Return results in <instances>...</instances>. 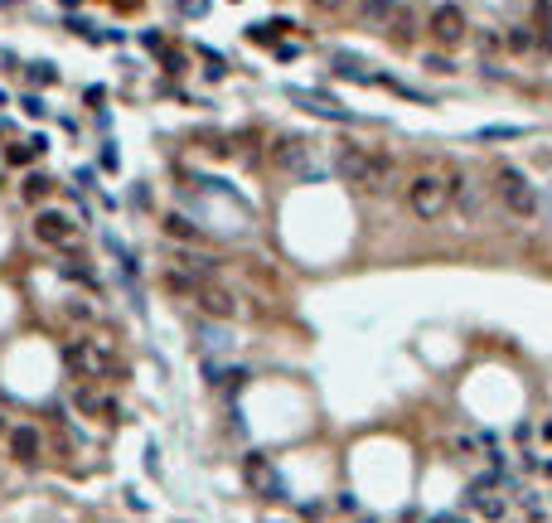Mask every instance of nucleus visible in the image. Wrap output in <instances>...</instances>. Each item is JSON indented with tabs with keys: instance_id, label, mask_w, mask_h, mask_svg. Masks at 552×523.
<instances>
[{
	"instance_id": "obj_5",
	"label": "nucleus",
	"mask_w": 552,
	"mask_h": 523,
	"mask_svg": "<svg viewBox=\"0 0 552 523\" xmlns=\"http://www.w3.org/2000/svg\"><path fill=\"white\" fill-rule=\"evenodd\" d=\"M431 39H436V44H460V39H465V10H460V5H456V0H446V5H436V10H431Z\"/></svg>"
},
{
	"instance_id": "obj_10",
	"label": "nucleus",
	"mask_w": 552,
	"mask_h": 523,
	"mask_svg": "<svg viewBox=\"0 0 552 523\" xmlns=\"http://www.w3.org/2000/svg\"><path fill=\"white\" fill-rule=\"evenodd\" d=\"M248 480H257L267 495H276V490H281V480H276V470L267 466V456H262V451H252V456H248Z\"/></svg>"
},
{
	"instance_id": "obj_26",
	"label": "nucleus",
	"mask_w": 552,
	"mask_h": 523,
	"mask_svg": "<svg viewBox=\"0 0 552 523\" xmlns=\"http://www.w3.org/2000/svg\"><path fill=\"white\" fill-rule=\"evenodd\" d=\"M431 523H460V519H456V514H441V519H431Z\"/></svg>"
},
{
	"instance_id": "obj_24",
	"label": "nucleus",
	"mask_w": 552,
	"mask_h": 523,
	"mask_svg": "<svg viewBox=\"0 0 552 523\" xmlns=\"http://www.w3.org/2000/svg\"><path fill=\"white\" fill-rule=\"evenodd\" d=\"M25 111H29V116H44L49 107H44V97H25Z\"/></svg>"
},
{
	"instance_id": "obj_30",
	"label": "nucleus",
	"mask_w": 552,
	"mask_h": 523,
	"mask_svg": "<svg viewBox=\"0 0 552 523\" xmlns=\"http://www.w3.org/2000/svg\"><path fill=\"white\" fill-rule=\"evenodd\" d=\"M368 523H373V519H368Z\"/></svg>"
},
{
	"instance_id": "obj_25",
	"label": "nucleus",
	"mask_w": 552,
	"mask_h": 523,
	"mask_svg": "<svg viewBox=\"0 0 552 523\" xmlns=\"http://www.w3.org/2000/svg\"><path fill=\"white\" fill-rule=\"evenodd\" d=\"M310 5H315V10H344L349 0H310Z\"/></svg>"
},
{
	"instance_id": "obj_21",
	"label": "nucleus",
	"mask_w": 552,
	"mask_h": 523,
	"mask_svg": "<svg viewBox=\"0 0 552 523\" xmlns=\"http://www.w3.org/2000/svg\"><path fill=\"white\" fill-rule=\"evenodd\" d=\"M29 78L34 83H54L58 73H54V63H29Z\"/></svg>"
},
{
	"instance_id": "obj_19",
	"label": "nucleus",
	"mask_w": 552,
	"mask_h": 523,
	"mask_svg": "<svg viewBox=\"0 0 552 523\" xmlns=\"http://www.w3.org/2000/svg\"><path fill=\"white\" fill-rule=\"evenodd\" d=\"M44 194H49V180H44V175H29L25 180V199H44Z\"/></svg>"
},
{
	"instance_id": "obj_17",
	"label": "nucleus",
	"mask_w": 552,
	"mask_h": 523,
	"mask_svg": "<svg viewBox=\"0 0 552 523\" xmlns=\"http://www.w3.org/2000/svg\"><path fill=\"white\" fill-rule=\"evenodd\" d=\"M519 136H524L519 126H485L480 131V141H519Z\"/></svg>"
},
{
	"instance_id": "obj_6",
	"label": "nucleus",
	"mask_w": 552,
	"mask_h": 523,
	"mask_svg": "<svg viewBox=\"0 0 552 523\" xmlns=\"http://www.w3.org/2000/svg\"><path fill=\"white\" fill-rule=\"evenodd\" d=\"M330 170H334V175H344V180H354V185H363V180H368V145H354V141H344Z\"/></svg>"
},
{
	"instance_id": "obj_27",
	"label": "nucleus",
	"mask_w": 552,
	"mask_h": 523,
	"mask_svg": "<svg viewBox=\"0 0 552 523\" xmlns=\"http://www.w3.org/2000/svg\"><path fill=\"white\" fill-rule=\"evenodd\" d=\"M5 431H10V422H5V412H0V436H5Z\"/></svg>"
},
{
	"instance_id": "obj_9",
	"label": "nucleus",
	"mask_w": 552,
	"mask_h": 523,
	"mask_svg": "<svg viewBox=\"0 0 552 523\" xmlns=\"http://www.w3.org/2000/svg\"><path fill=\"white\" fill-rule=\"evenodd\" d=\"M63 363H68L73 373H97L102 354H97V344H92V339H78V344H63Z\"/></svg>"
},
{
	"instance_id": "obj_23",
	"label": "nucleus",
	"mask_w": 552,
	"mask_h": 523,
	"mask_svg": "<svg viewBox=\"0 0 552 523\" xmlns=\"http://www.w3.org/2000/svg\"><path fill=\"white\" fill-rule=\"evenodd\" d=\"M180 10H184V15H204V10H209V0H180Z\"/></svg>"
},
{
	"instance_id": "obj_14",
	"label": "nucleus",
	"mask_w": 552,
	"mask_h": 523,
	"mask_svg": "<svg viewBox=\"0 0 552 523\" xmlns=\"http://www.w3.org/2000/svg\"><path fill=\"white\" fill-rule=\"evenodd\" d=\"M451 446L460 451V456H475V451H485L490 436H470V431H451Z\"/></svg>"
},
{
	"instance_id": "obj_15",
	"label": "nucleus",
	"mask_w": 552,
	"mask_h": 523,
	"mask_svg": "<svg viewBox=\"0 0 552 523\" xmlns=\"http://www.w3.org/2000/svg\"><path fill=\"white\" fill-rule=\"evenodd\" d=\"M199 339L209 344V349H228L233 339H228V330H219V325H199Z\"/></svg>"
},
{
	"instance_id": "obj_1",
	"label": "nucleus",
	"mask_w": 552,
	"mask_h": 523,
	"mask_svg": "<svg viewBox=\"0 0 552 523\" xmlns=\"http://www.w3.org/2000/svg\"><path fill=\"white\" fill-rule=\"evenodd\" d=\"M495 194H499V204H504L514 219H524V223H533L538 214H543V194H538V185H533L519 165H509V160L495 170Z\"/></svg>"
},
{
	"instance_id": "obj_4",
	"label": "nucleus",
	"mask_w": 552,
	"mask_h": 523,
	"mask_svg": "<svg viewBox=\"0 0 552 523\" xmlns=\"http://www.w3.org/2000/svg\"><path fill=\"white\" fill-rule=\"evenodd\" d=\"M5 446H10V461H15V466H39V461H44V436H39L34 422L10 426V431H5Z\"/></svg>"
},
{
	"instance_id": "obj_11",
	"label": "nucleus",
	"mask_w": 552,
	"mask_h": 523,
	"mask_svg": "<svg viewBox=\"0 0 552 523\" xmlns=\"http://www.w3.org/2000/svg\"><path fill=\"white\" fill-rule=\"evenodd\" d=\"M387 25H392V39H397V44H412V34H416V20H412V10H402V5H392V15H387Z\"/></svg>"
},
{
	"instance_id": "obj_8",
	"label": "nucleus",
	"mask_w": 552,
	"mask_h": 523,
	"mask_svg": "<svg viewBox=\"0 0 552 523\" xmlns=\"http://www.w3.org/2000/svg\"><path fill=\"white\" fill-rule=\"evenodd\" d=\"M199 310H204V315H219V320H233V315H238V296L223 291V286H199Z\"/></svg>"
},
{
	"instance_id": "obj_13",
	"label": "nucleus",
	"mask_w": 552,
	"mask_h": 523,
	"mask_svg": "<svg viewBox=\"0 0 552 523\" xmlns=\"http://www.w3.org/2000/svg\"><path fill=\"white\" fill-rule=\"evenodd\" d=\"M504 44H509L514 54H528V49H533L538 39H533V29H528V25H514L509 34H504Z\"/></svg>"
},
{
	"instance_id": "obj_20",
	"label": "nucleus",
	"mask_w": 552,
	"mask_h": 523,
	"mask_svg": "<svg viewBox=\"0 0 552 523\" xmlns=\"http://www.w3.org/2000/svg\"><path fill=\"white\" fill-rule=\"evenodd\" d=\"M426 73H456V63L446 54H426Z\"/></svg>"
},
{
	"instance_id": "obj_18",
	"label": "nucleus",
	"mask_w": 552,
	"mask_h": 523,
	"mask_svg": "<svg viewBox=\"0 0 552 523\" xmlns=\"http://www.w3.org/2000/svg\"><path fill=\"white\" fill-rule=\"evenodd\" d=\"M165 286H170V291H199V281H194L189 272H170V276H165Z\"/></svg>"
},
{
	"instance_id": "obj_7",
	"label": "nucleus",
	"mask_w": 552,
	"mask_h": 523,
	"mask_svg": "<svg viewBox=\"0 0 552 523\" xmlns=\"http://www.w3.org/2000/svg\"><path fill=\"white\" fill-rule=\"evenodd\" d=\"M34 238L58 248V243H68V238H73V223H68V214H58V209H44V214L34 219Z\"/></svg>"
},
{
	"instance_id": "obj_16",
	"label": "nucleus",
	"mask_w": 552,
	"mask_h": 523,
	"mask_svg": "<svg viewBox=\"0 0 552 523\" xmlns=\"http://www.w3.org/2000/svg\"><path fill=\"white\" fill-rule=\"evenodd\" d=\"M165 233H170V238H180V243H194L189 219H180V214H170V219H165Z\"/></svg>"
},
{
	"instance_id": "obj_29",
	"label": "nucleus",
	"mask_w": 552,
	"mask_h": 523,
	"mask_svg": "<svg viewBox=\"0 0 552 523\" xmlns=\"http://www.w3.org/2000/svg\"><path fill=\"white\" fill-rule=\"evenodd\" d=\"M0 5H20V0H0Z\"/></svg>"
},
{
	"instance_id": "obj_2",
	"label": "nucleus",
	"mask_w": 552,
	"mask_h": 523,
	"mask_svg": "<svg viewBox=\"0 0 552 523\" xmlns=\"http://www.w3.org/2000/svg\"><path fill=\"white\" fill-rule=\"evenodd\" d=\"M407 209L416 223H436L451 209V194H446V175H416L407 180Z\"/></svg>"
},
{
	"instance_id": "obj_3",
	"label": "nucleus",
	"mask_w": 552,
	"mask_h": 523,
	"mask_svg": "<svg viewBox=\"0 0 552 523\" xmlns=\"http://www.w3.org/2000/svg\"><path fill=\"white\" fill-rule=\"evenodd\" d=\"M446 194H451V209L460 214V223H480V214H485V180H475V175H465V170H451L446 175Z\"/></svg>"
},
{
	"instance_id": "obj_28",
	"label": "nucleus",
	"mask_w": 552,
	"mask_h": 523,
	"mask_svg": "<svg viewBox=\"0 0 552 523\" xmlns=\"http://www.w3.org/2000/svg\"><path fill=\"white\" fill-rule=\"evenodd\" d=\"M543 204H548V214H552V194H548V199H543Z\"/></svg>"
},
{
	"instance_id": "obj_12",
	"label": "nucleus",
	"mask_w": 552,
	"mask_h": 523,
	"mask_svg": "<svg viewBox=\"0 0 552 523\" xmlns=\"http://www.w3.org/2000/svg\"><path fill=\"white\" fill-rule=\"evenodd\" d=\"M363 20L368 25H387V15H392V0H359Z\"/></svg>"
},
{
	"instance_id": "obj_22",
	"label": "nucleus",
	"mask_w": 552,
	"mask_h": 523,
	"mask_svg": "<svg viewBox=\"0 0 552 523\" xmlns=\"http://www.w3.org/2000/svg\"><path fill=\"white\" fill-rule=\"evenodd\" d=\"M29 155H34V145H10V160H15V165H25Z\"/></svg>"
}]
</instances>
